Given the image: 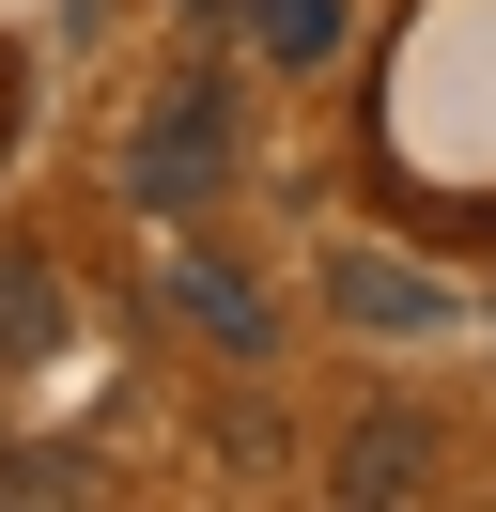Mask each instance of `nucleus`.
I'll return each instance as SVG.
<instances>
[{
  "label": "nucleus",
  "instance_id": "nucleus-2",
  "mask_svg": "<svg viewBox=\"0 0 496 512\" xmlns=\"http://www.w3.org/2000/svg\"><path fill=\"white\" fill-rule=\"evenodd\" d=\"M155 311H171L202 357H233V373H264V357H279V295L248 280L233 249H202L186 218H171V249H155Z\"/></svg>",
  "mask_w": 496,
  "mask_h": 512
},
{
  "label": "nucleus",
  "instance_id": "nucleus-7",
  "mask_svg": "<svg viewBox=\"0 0 496 512\" xmlns=\"http://www.w3.org/2000/svg\"><path fill=\"white\" fill-rule=\"evenodd\" d=\"M202 16H248V0H202Z\"/></svg>",
  "mask_w": 496,
  "mask_h": 512
},
{
  "label": "nucleus",
  "instance_id": "nucleus-1",
  "mask_svg": "<svg viewBox=\"0 0 496 512\" xmlns=\"http://www.w3.org/2000/svg\"><path fill=\"white\" fill-rule=\"evenodd\" d=\"M124 202L140 218H217L233 202V78H171V94L124 125Z\"/></svg>",
  "mask_w": 496,
  "mask_h": 512
},
{
  "label": "nucleus",
  "instance_id": "nucleus-6",
  "mask_svg": "<svg viewBox=\"0 0 496 512\" xmlns=\"http://www.w3.org/2000/svg\"><path fill=\"white\" fill-rule=\"evenodd\" d=\"M0 497L62 512V497H109V481H93V450H0Z\"/></svg>",
  "mask_w": 496,
  "mask_h": 512
},
{
  "label": "nucleus",
  "instance_id": "nucleus-5",
  "mask_svg": "<svg viewBox=\"0 0 496 512\" xmlns=\"http://www.w3.org/2000/svg\"><path fill=\"white\" fill-rule=\"evenodd\" d=\"M47 342H62V264L47 249H0V373L47 357Z\"/></svg>",
  "mask_w": 496,
  "mask_h": 512
},
{
  "label": "nucleus",
  "instance_id": "nucleus-3",
  "mask_svg": "<svg viewBox=\"0 0 496 512\" xmlns=\"http://www.w3.org/2000/svg\"><path fill=\"white\" fill-rule=\"evenodd\" d=\"M326 311L357 326V342H450L465 295L434 280V264H403V249H326Z\"/></svg>",
  "mask_w": 496,
  "mask_h": 512
},
{
  "label": "nucleus",
  "instance_id": "nucleus-4",
  "mask_svg": "<svg viewBox=\"0 0 496 512\" xmlns=\"http://www.w3.org/2000/svg\"><path fill=\"white\" fill-rule=\"evenodd\" d=\"M326 497H357V512H372V497H434V419H419V404H372L357 435L326 450Z\"/></svg>",
  "mask_w": 496,
  "mask_h": 512
}]
</instances>
